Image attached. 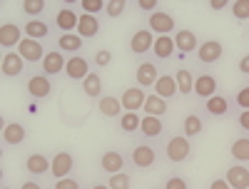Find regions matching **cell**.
<instances>
[{
    "instance_id": "d6a6232c",
    "label": "cell",
    "mask_w": 249,
    "mask_h": 189,
    "mask_svg": "<svg viewBox=\"0 0 249 189\" xmlns=\"http://www.w3.org/2000/svg\"><path fill=\"white\" fill-rule=\"evenodd\" d=\"M23 30H25V37H33V40H45V37H50V25L45 23L43 17L28 20V23L23 25Z\"/></svg>"
},
{
    "instance_id": "44dd1931",
    "label": "cell",
    "mask_w": 249,
    "mask_h": 189,
    "mask_svg": "<svg viewBox=\"0 0 249 189\" xmlns=\"http://www.w3.org/2000/svg\"><path fill=\"white\" fill-rule=\"evenodd\" d=\"M227 184L232 189H249V167L247 164H230V170L224 174Z\"/></svg>"
},
{
    "instance_id": "4fadbf2b",
    "label": "cell",
    "mask_w": 249,
    "mask_h": 189,
    "mask_svg": "<svg viewBox=\"0 0 249 189\" xmlns=\"http://www.w3.org/2000/svg\"><path fill=\"white\" fill-rule=\"evenodd\" d=\"M155 33L150 30V28H137L132 35H130V52L132 55H144V52H150L152 50V45H155Z\"/></svg>"
},
{
    "instance_id": "4dcf8cb0",
    "label": "cell",
    "mask_w": 249,
    "mask_h": 189,
    "mask_svg": "<svg viewBox=\"0 0 249 189\" xmlns=\"http://www.w3.org/2000/svg\"><path fill=\"white\" fill-rule=\"evenodd\" d=\"M230 157L237 164H249V135H242L230 144Z\"/></svg>"
},
{
    "instance_id": "ffe728a7",
    "label": "cell",
    "mask_w": 249,
    "mask_h": 189,
    "mask_svg": "<svg viewBox=\"0 0 249 189\" xmlns=\"http://www.w3.org/2000/svg\"><path fill=\"white\" fill-rule=\"evenodd\" d=\"M55 45H57L60 52H65L70 57V55H80V50L85 48V40H82L77 33H60L55 37Z\"/></svg>"
},
{
    "instance_id": "3957f363",
    "label": "cell",
    "mask_w": 249,
    "mask_h": 189,
    "mask_svg": "<svg viewBox=\"0 0 249 189\" xmlns=\"http://www.w3.org/2000/svg\"><path fill=\"white\" fill-rule=\"evenodd\" d=\"M72 170H75V155L70 150H57L53 157H50V174L55 179H65V177H72Z\"/></svg>"
},
{
    "instance_id": "f5cc1de1",
    "label": "cell",
    "mask_w": 249,
    "mask_h": 189,
    "mask_svg": "<svg viewBox=\"0 0 249 189\" xmlns=\"http://www.w3.org/2000/svg\"><path fill=\"white\" fill-rule=\"evenodd\" d=\"M0 189H13V187H8V184H3V187H0Z\"/></svg>"
},
{
    "instance_id": "60d3db41",
    "label": "cell",
    "mask_w": 249,
    "mask_h": 189,
    "mask_svg": "<svg viewBox=\"0 0 249 189\" xmlns=\"http://www.w3.org/2000/svg\"><path fill=\"white\" fill-rule=\"evenodd\" d=\"M232 102L237 104L239 110H249V85H239L234 97H232Z\"/></svg>"
},
{
    "instance_id": "681fc988",
    "label": "cell",
    "mask_w": 249,
    "mask_h": 189,
    "mask_svg": "<svg viewBox=\"0 0 249 189\" xmlns=\"http://www.w3.org/2000/svg\"><path fill=\"white\" fill-rule=\"evenodd\" d=\"M230 8V0H210V10H224Z\"/></svg>"
},
{
    "instance_id": "f6af8a7d",
    "label": "cell",
    "mask_w": 249,
    "mask_h": 189,
    "mask_svg": "<svg viewBox=\"0 0 249 189\" xmlns=\"http://www.w3.org/2000/svg\"><path fill=\"white\" fill-rule=\"evenodd\" d=\"M237 127L249 135V110H239L237 112Z\"/></svg>"
},
{
    "instance_id": "bcb514c9",
    "label": "cell",
    "mask_w": 249,
    "mask_h": 189,
    "mask_svg": "<svg viewBox=\"0 0 249 189\" xmlns=\"http://www.w3.org/2000/svg\"><path fill=\"white\" fill-rule=\"evenodd\" d=\"M135 5H137L140 10H147V13H150V10L155 13V10L160 8V3H157V0H137V3H135Z\"/></svg>"
},
{
    "instance_id": "b9f144b4",
    "label": "cell",
    "mask_w": 249,
    "mask_h": 189,
    "mask_svg": "<svg viewBox=\"0 0 249 189\" xmlns=\"http://www.w3.org/2000/svg\"><path fill=\"white\" fill-rule=\"evenodd\" d=\"M105 0H80V8L85 10L88 15H97V13H105Z\"/></svg>"
},
{
    "instance_id": "f1b7e54d",
    "label": "cell",
    "mask_w": 249,
    "mask_h": 189,
    "mask_svg": "<svg viewBox=\"0 0 249 189\" xmlns=\"http://www.w3.org/2000/svg\"><path fill=\"white\" fill-rule=\"evenodd\" d=\"M202 132H204V117H202V115L190 112V115L182 120V135H184L187 139H195V137H199Z\"/></svg>"
},
{
    "instance_id": "ab89813d",
    "label": "cell",
    "mask_w": 249,
    "mask_h": 189,
    "mask_svg": "<svg viewBox=\"0 0 249 189\" xmlns=\"http://www.w3.org/2000/svg\"><path fill=\"white\" fill-rule=\"evenodd\" d=\"M124 10H127V0H110V3L105 5V15L112 17V20L120 17Z\"/></svg>"
},
{
    "instance_id": "83f0119b",
    "label": "cell",
    "mask_w": 249,
    "mask_h": 189,
    "mask_svg": "<svg viewBox=\"0 0 249 189\" xmlns=\"http://www.w3.org/2000/svg\"><path fill=\"white\" fill-rule=\"evenodd\" d=\"M100 33V20L97 15H88V13H80V23H77V35L82 40H92Z\"/></svg>"
},
{
    "instance_id": "c3c4849f",
    "label": "cell",
    "mask_w": 249,
    "mask_h": 189,
    "mask_svg": "<svg viewBox=\"0 0 249 189\" xmlns=\"http://www.w3.org/2000/svg\"><path fill=\"white\" fill-rule=\"evenodd\" d=\"M210 189H232V187L227 184V179H224V177H217V179H212V182H210Z\"/></svg>"
},
{
    "instance_id": "ba28073f",
    "label": "cell",
    "mask_w": 249,
    "mask_h": 189,
    "mask_svg": "<svg viewBox=\"0 0 249 189\" xmlns=\"http://www.w3.org/2000/svg\"><path fill=\"white\" fill-rule=\"evenodd\" d=\"M147 28H150L155 35H172V33H177V23H175V17H172L167 10H155V13H150Z\"/></svg>"
},
{
    "instance_id": "277c9868",
    "label": "cell",
    "mask_w": 249,
    "mask_h": 189,
    "mask_svg": "<svg viewBox=\"0 0 249 189\" xmlns=\"http://www.w3.org/2000/svg\"><path fill=\"white\" fill-rule=\"evenodd\" d=\"M25 90H28V95L33 100H48L53 95L55 85H53V77H48L43 72H33L28 77V82H25Z\"/></svg>"
},
{
    "instance_id": "8992f818",
    "label": "cell",
    "mask_w": 249,
    "mask_h": 189,
    "mask_svg": "<svg viewBox=\"0 0 249 189\" xmlns=\"http://www.w3.org/2000/svg\"><path fill=\"white\" fill-rule=\"evenodd\" d=\"M18 52H20V57H23L28 65H40V62L45 60V55H48L43 43H40V40H33V37H23V43L18 45Z\"/></svg>"
},
{
    "instance_id": "7a4b0ae2",
    "label": "cell",
    "mask_w": 249,
    "mask_h": 189,
    "mask_svg": "<svg viewBox=\"0 0 249 189\" xmlns=\"http://www.w3.org/2000/svg\"><path fill=\"white\" fill-rule=\"evenodd\" d=\"M130 164L135 170H152L157 164V150L150 144V142H137L132 150H130Z\"/></svg>"
},
{
    "instance_id": "8fae6325",
    "label": "cell",
    "mask_w": 249,
    "mask_h": 189,
    "mask_svg": "<svg viewBox=\"0 0 249 189\" xmlns=\"http://www.w3.org/2000/svg\"><path fill=\"white\" fill-rule=\"evenodd\" d=\"M144 100H147V92H144L140 85L124 87L122 95H120V102H122V110L124 112H140L144 107Z\"/></svg>"
},
{
    "instance_id": "f907efd6",
    "label": "cell",
    "mask_w": 249,
    "mask_h": 189,
    "mask_svg": "<svg viewBox=\"0 0 249 189\" xmlns=\"http://www.w3.org/2000/svg\"><path fill=\"white\" fill-rule=\"evenodd\" d=\"M20 189H43V184H40L37 179H25L23 184H20Z\"/></svg>"
},
{
    "instance_id": "30bf717a",
    "label": "cell",
    "mask_w": 249,
    "mask_h": 189,
    "mask_svg": "<svg viewBox=\"0 0 249 189\" xmlns=\"http://www.w3.org/2000/svg\"><path fill=\"white\" fill-rule=\"evenodd\" d=\"M197 60L202 62V65H214V62H219L222 60V55H224V45H222V40H204V43H199V48H197Z\"/></svg>"
},
{
    "instance_id": "1f68e13d",
    "label": "cell",
    "mask_w": 249,
    "mask_h": 189,
    "mask_svg": "<svg viewBox=\"0 0 249 189\" xmlns=\"http://www.w3.org/2000/svg\"><path fill=\"white\" fill-rule=\"evenodd\" d=\"M144 115H152V117H164L170 112V102L167 100H162V97H157L155 92H150L147 95V100H144Z\"/></svg>"
},
{
    "instance_id": "6da1fadb",
    "label": "cell",
    "mask_w": 249,
    "mask_h": 189,
    "mask_svg": "<svg viewBox=\"0 0 249 189\" xmlns=\"http://www.w3.org/2000/svg\"><path fill=\"white\" fill-rule=\"evenodd\" d=\"M192 139H187L184 135H172L164 144V157H167L170 164H184L192 157Z\"/></svg>"
},
{
    "instance_id": "e0dca14e",
    "label": "cell",
    "mask_w": 249,
    "mask_h": 189,
    "mask_svg": "<svg viewBox=\"0 0 249 189\" xmlns=\"http://www.w3.org/2000/svg\"><path fill=\"white\" fill-rule=\"evenodd\" d=\"M167 130V124H164V117H152V115H142V122H140V135L144 139H160Z\"/></svg>"
},
{
    "instance_id": "603a6c76",
    "label": "cell",
    "mask_w": 249,
    "mask_h": 189,
    "mask_svg": "<svg viewBox=\"0 0 249 189\" xmlns=\"http://www.w3.org/2000/svg\"><path fill=\"white\" fill-rule=\"evenodd\" d=\"M172 37H175V45H177V50H179L182 55L197 52V48H199L197 33H195V30H190V28H182V30H177Z\"/></svg>"
},
{
    "instance_id": "ac0fdd59",
    "label": "cell",
    "mask_w": 249,
    "mask_h": 189,
    "mask_svg": "<svg viewBox=\"0 0 249 189\" xmlns=\"http://www.w3.org/2000/svg\"><path fill=\"white\" fill-rule=\"evenodd\" d=\"M28 62L20 57L18 50H10V52H3V62H0V72H3V77H20L23 75Z\"/></svg>"
},
{
    "instance_id": "5bb4252c",
    "label": "cell",
    "mask_w": 249,
    "mask_h": 189,
    "mask_svg": "<svg viewBox=\"0 0 249 189\" xmlns=\"http://www.w3.org/2000/svg\"><path fill=\"white\" fill-rule=\"evenodd\" d=\"M23 37H25V30L18 23H3L0 25V48L5 52H10L13 48L18 50V45L23 43Z\"/></svg>"
},
{
    "instance_id": "5b68a950",
    "label": "cell",
    "mask_w": 249,
    "mask_h": 189,
    "mask_svg": "<svg viewBox=\"0 0 249 189\" xmlns=\"http://www.w3.org/2000/svg\"><path fill=\"white\" fill-rule=\"evenodd\" d=\"M77 23H80V13L72 10L70 3L60 5V10H55L53 25H55L60 33H77Z\"/></svg>"
},
{
    "instance_id": "8d00e7d4",
    "label": "cell",
    "mask_w": 249,
    "mask_h": 189,
    "mask_svg": "<svg viewBox=\"0 0 249 189\" xmlns=\"http://www.w3.org/2000/svg\"><path fill=\"white\" fill-rule=\"evenodd\" d=\"M230 10H232L234 20H239V23H249V0H232Z\"/></svg>"
},
{
    "instance_id": "4316f807",
    "label": "cell",
    "mask_w": 249,
    "mask_h": 189,
    "mask_svg": "<svg viewBox=\"0 0 249 189\" xmlns=\"http://www.w3.org/2000/svg\"><path fill=\"white\" fill-rule=\"evenodd\" d=\"M175 52H177V45H175V37H172V35H157V37H155L152 55H155L157 60H170Z\"/></svg>"
},
{
    "instance_id": "d590c367",
    "label": "cell",
    "mask_w": 249,
    "mask_h": 189,
    "mask_svg": "<svg viewBox=\"0 0 249 189\" xmlns=\"http://www.w3.org/2000/svg\"><path fill=\"white\" fill-rule=\"evenodd\" d=\"M20 10L28 15V20H35L48 10V3L45 0H23V3H20Z\"/></svg>"
},
{
    "instance_id": "9c48e42d",
    "label": "cell",
    "mask_w": 249,
    "mask_h": 189,
    "mask_svg": "<svg viewBox=\"0 0 249 189\" xmlns=\"http://www.w3.org/2000/svg\"><path fill=\"white\" fill-rule=\"evenodd\" d=\"M127 157H124L120 150H105L100 155V170L105 174H117V172H124L127 170Z\"/></svg>"
},
{
    "instance_id": "d6986e66",
    "label": "cell",
    "mask_w": 249,
    "mask_h": 189,
    "mask_svg": "<svg viewBox=\"0 0 249 189\" xmlns=\"http://www.w3.org/2000/svg\"><path fill=\"white\" fill-rule=\"evenodd\" d=\"M152 92L157 95V97H162V100H175L177 95H179V90H177V80H175V72H162L160 75V80L155 82V87H152Z\"/></svg>"
},
{
    "instance_id": "7dc6e473",
    "label": "cell",
    "mask_w": 249,
    "mask_h": 189,
    "mask_svg": "<svg viewBox=\"0 0 249 189\" xmlns=\"http://www.w3.org/2000/svg\"><path fill=\"white\" fill-rule=\"evenodd\" d=\"M237 70H239L242 75H249V52L239 57V62H237Z\"/></svg>"
},
{
    "instance_id": "836d02e7",
    "label": "cell",
    "mask_w": 249,
    "mask_h": 189,
    "mask_svg": "<svg viewBox=\"0 0 249 189\" xmlns=\"http://www.w3.org/2000/svg\"><path fill=\"white\" fill-rule=\"evenodd\" d=\"M82 92H85V97H90V100L102 97V77H100V72L92 70L85 80H82Z\"/></svg>"
},
{
    "instance_id": "ee69618b",
    "label": "cell",
    "mask_w": 249,
    "mask_h": 189,
    "mask_svg": "<svg viewBox=\"0 0 249 189\" xmlns=\"http://www.w3.org/2000/svg\"><path fill=\"white\" fill-rule=\"evenodd\" d=\"M53 189H82L77 177H65V179H55Z\"/></svg>"
},
{
    "instance_id": "2e32d148",
    "label": "cell",
    "mask_w": 249,
    "mask_h": 189,
    "mask_svg": "<svg viewBox=\"0 0 249 189\" xmlns=\"http://www.w3.org/2000/svg\"><path fill=\"white\" fill-rule=\"evenodd\" d=\"M92 70H90V62H88V57L85 55H70L68 57V65H65V75H68V80H75V82H82L88 75H90Z\"/></svg>"
},
{
    "instance_id": "e575fe53",
    "label": "cell",
    "mask_w": 249,
    "mask_h": 189,
    "mask_svg": "<svg viewBox=\"0 0 249 189\" xmlns=\"http://www.w3.org/2000/svg\"><path fill=\"white\" fill-rule=\"evenodd\" d=\"M140 122H142V115H140V112H122L120 120H117L120 130H122L124 135H135V132H140Z\"/></svg>"
},
{
    "instance_id": "74e56055",
    "label": "cell",
    "mask_w": 249,
    "mask_h": 189,
    "mask_svg": "<svg viewBox=\"0 0 249 189\" xmlns=\"http://www.w3.org/2000/svg\"><path fill=\"white\" fill-rule=\"evenodd\" d=\"M107 187H110V189H132V177H130V172H117V174H110Z\"/></svg>"
},
{
    "instance_id": "9a60e30c",
    "label": "cell",
    "mask_w": 249,
    "mask_h": 189,
    "mask_svg": "<svg viewBox=\"0 0 249 189\" xmlns=\"http://www.w3.org/2000/svg\"><path fill=\"white\" fill-rule=\"evenodd\" d=\"M65 65H68V55H65V52L48 50L45 60L40 62V72L48 75V77H57L60 72H65Z\"/></svg>"
},
{
    "instance_id": "cb8c5ba5",
    "label": "cell",
    "mask_w": 249,
    "mask_h": 189,
    "mask_svg": "<svg viewBox=\"0 0 249 189\" xmlns=\"http://www.w3.org/2000/svg\"><path fill=\"white\" fill-rule=\"evenodd\" d=\"M97 112H100L102 117H107V120H120V115H122L124 110H122L120 97H115V95H102V97L97 100Z\"/></svg>"
},
{
    "instance_id": "7bdbcfd3",
    "label": "cell",
    "mask_w": 249,
    "mask_h": 189,
    "mask_svg": "<svg viewBox=\"0 0 249 189\" xmlns=\"http://www.w3.org/2000/svg\"><path fill=\"white\" fill-rule=\"evenodd\" d=\"M92 62H95V68H107L110 65V62H112V52L107 50V48H100L95 55H92Z\"/></svg>"
},
{
    "instance_id": "d4e9b609",
    "label": "cell",
    "mask_w": 249,
    "mask_h": 189,
    "mask_svg": "<svg viewBox=\"0 0 249 189\" xmlns=\"http://www.w3.org/2000/svg\"><path fill=\"white\" fill-rule=\"evenodd\" d=\"M25 170L33 174V177H43L50 172V157L43 155V152H30L28 159H25Z\"/></svg>"
},
{
    "instance_id": "816d5d0a",
    "label": "cell",
    "mask_w": 249,
    "mask_h": 189,
    "mask_svg": "<svg viewBox=\"0 0 249 189\" xmlns=\"http://www.w3.org/2000/svg\"><path fill=\"white\" fill-rule=\"evenodd\" d=\"M90 189H110V187H107V182H95Z\"/></svg>"
},
{
    "instance_id": "7402d4cb",
    "label": "cell",
    "mask_w": 249,
    "mask_h": 189,
    "mask_svg": "<svg viewBox=\"0 0 249 189\" xmlns=\"http://www.w3.org/2000/svg\"><path fill=\"white\" fill-rule=\"evenodd\" d=\"M28 139V130L23 122H3V142L10 147H20Z\"/></svg>"
},
{
    "instance_id": "7c38bea8",
    "label": "cell",
    "mask_w": 249,
    "mask_h": 189,
    "mask_svg": "<svg viewBox=\"0 0 249 189\" xmlns=\"http://www.w3.org/2000/svg\"><path fill=\"white\" fill-rule=\"evenodd\" d=\"M219 92V82H217V77L212 75V72H199V75H195V97L197 100H210V97H214Z\"/></svg>"
},
{
    "instance_id": "52a82bcc",
    "label": "cell",
    "mask_w": 249,
    "mask_h": 189,
    "mask_svg": "<svg viewBox=\"0 0 249 189\" xmlns=\"http://www.w3.org/2000/svg\"><path fill=\"white\" fill-rule=\"evenodd\" d=\"M160 68H157V62H150V60H142L137 70H135V85H140L142 90H150L155 87V82L160 80Z\"/></svg>"
},
{
    "instance_id": "f546056e",
    "label": "cell",
    "mask_w": 249,
    "mask_h": 189,
    "mask_svg": "<svg viewBox=\"0 0 249 189\" xmlns=\"http://www.w3.org/2000/svg\"><path fill=\"white\" fill-rule=\"evenodd\" d=\"M175 80H177L179 95H184V97L195 95V72L190 68H177L175 70Z\"/></svg>"
},
{
    "instance_id": "484cf974",
    "label": "cell",
    "mask_w": 249,
    "mask_h": 189,
    "mask_svg": "<svg viewBox=\"0 0 249 189\" xmlns=\"http://www.w3.org/2000/svg\"><path fill=\"white\" fill-rule=\"evenodd\" d=\"M204 112L210 117H227V115H230V97L217 92L214 97L204 100Z\"/></svg>"
},
{
    "instance_id": "f35d334b",
    "label": "cell",
    "mask_w": 249,
    "mask_h": 189,
    "mask_svg": "<svg viewBox=\"0 0 249 189\" xmlns=\"http://www.w3.org/2000/svg\"><path fill=\"white\" fill-rule=\"evenodd\" d=\"M162 189H190V182H187V177H182V174H170L167 179H164V184H162Z\"/></svg>"
}]
</instances>
